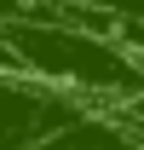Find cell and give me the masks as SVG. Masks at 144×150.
Instances as JSON below:
<instances>
[{"instance_id":"1","label":"cell","mask_w":144,"mask_h":150,"mask_svg":"<svg viewBox=\"0 0 144 150\" xmlns=\"http://www.w3.org/2000/svg\"><path fill=\"white\" fill-rule=\"evenodd\" d=\"M75 104L46 81H23V69H0V150H29L46 133L69 127Z\"/></svg>"}]
</instances>
